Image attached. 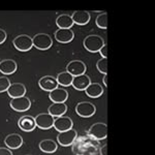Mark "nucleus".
Instances as JSON below:
<instances>
[{
  "label": "nucleus",
  "instance_id": "nucleus-10",
  "mask_svg": "<svg viewBox=\"0 0 155 155\" xmlns=\"http://www.w3.org/2000/svg\"><path fill=\"white\" fill-rule=\"evenodd\" d=\"M72 125H74V122H72V120L69 117L61 116V117H57L54 120L53 127L57 131L62 132V131L68 130V129H71Z\"/></svg>",
  "mask_w": 155,
  "mask_h": 155
},
{
  "label": "nucleus",
  "instance_id": "nucleus-25",
  "mask_svg": "<svg viewBox=\"0 0 155 155\" xmlns=\"http://www.w3.org/2000/svg\"><path fill=\"white\" fill-rule=\"evenodd\" d=\"M95 23L97 25V27H99V28H101V29L107 28V14L106 12H104L102 14L97 16Z\"/></svg>",
  "mask_w": 155,
  "mask_h": 155
},
{
  "label": "nucleus",
  "instance_id": "nucleus-23",
  "mask_svg": "<svg viewBox=\"0 0 155 155\" xmlns=\"http://www.w3.org/2000/svg\"><path fill=\"white\" fill-rule=\"evenodd\" d=\"M57 148H58V145L53 140H50V139L42 140L41 143H39V149L44 153H49V154L54 153V152L57 151Z\"/></svg>",
  "mask_w": 155,
  "mask_h": 155
},
{
  "label": "nucleus",
  "instance_id": "nucleus-2",
  "mask_svg": "<svg viewBox=\"0 0 155 155\" xmlns=\"http://www.w3.org/2000/svg\"><path fill=\"white\" fill-rule=\"evenodd\" d=\"M32 45L37 50L46 51L53 46V39L48 33H37L32 37Z\"/></svg>",
  "mask_w": 155,
  "mask_h": 155
},
{
  "label": "nucleus",
  "instance_id": "nucleus-1",
  "mask_svg": "<svg viewBox=\"0 0 155 155\" xmlns=\"http://www.w3.org/2000/svg\"><path fill=\"white\" fill-rule=\"evenodd\" d=\"M106 45L104 38L96 34H90V35L86 36L83 41L84 48L90 53H98L101 49Z\"/></svg>",
  "mask_w": 155,
  "mask_h": 155
},
{
  "label": "nucleus",
  "instance_id": "nucleus-8",
  "mask_svg": "<svg viewBox=\"0 0 155 155\" xmlns=\"http://www.w3.org/2000/svg\"><path fill=\"white\" fill-rule=\"evenodd\" d=\"M9 106L16 112H26L31 107V101L26 95L18 97V98H12Z\"/></svg>",
  "mask_w": 155,
  "mask_h": 155
},
{
  "label": "nucleus",
  "instance_id": "nucleus-22",
  "mask_svg": "<svg viewBox=\"0 0 155 155\" xmlns=\"http://www.w3.org/2000/svg\"><path fill=\"white\" fill-rule=\"evenodd\" d=\"M67 106L65 104H52L48 107V114L53 117H61L66 113Z\"/></svg>",
  "mask_w": 155,
  "mask_h": 155
},
{
  "label": "nucleus",
  "instance_id": "nucleus-21",
  "mask_svg": "<svg viewBox=\"0 0 155 155\" xmlns=\"http://www.w3.org/2000/svg\"><path fill=\"white\" fill-rule=\"evenodd\" d=\"M56 25L59 29H71L74 26V21L71 17L67 14H62L57 17Z\"/></svg>",
  "mask_w": 155,
  "mask_h": 155
},
{
  "label": "nucleus",
  "instance_id": "nucleus-27",
  "mask_svg": "<svg viewBox=\"0 0 155 155\" xmlns=\"http://www.w3.org/2000/svg\"><path fill=\"white\" fill-rule=\"evenodd\" d=\"M9 85H11V81H9L8 78L0 77V93L4 91H7Z\"/></svg>",
  "mask_w": 155,
  "mask_h": 155
},
{
  "label": "nucleus",
  "instance_id": "nucleus-11",
  "mask_svg": "<svg viewBox=\"0 0 155 155\" xmlns=\"http://www.w3.org/2000/svg\"><path fill=\"white\" fill-rule=\"evenodd\" d=\"M49 97L54 104H65V101L68 98V92L64 88L57 87L56 89L50 92Z\"/></svg>",
  "mask_w": 155,
  "mask_h": 155
},
{
  "label": "nucleus",
  "instance_id": "nucleus-24",
  "mask_svg": "<svg viewBox=\"0 0 155 155\" xmlns=\"http://www.w3.org/2000/svg\"><path fill=\"white\" fill-rule=\"evenodd\" d=\"M72 79H74V77H72L71 74H68L67 71L59 72L56 77V81H57V83H58V86L60 85V86H62V87L71 86L72 83Z\"/></svg>",
  "mask_w": 155,
  "mask_h": 155
},
{
  "label": "nucleus",
  "instance_id": "nucleus-5",
  "mask_svg": "<svg viewBox=\"0 0 155 155\" xmlns=\"http://www.w3.org/2000/svg\"><path fill=\"white\" fill-rule=\"evenodd\" d=\"M87 66L82 60H71L66 65V71L68 74H71L72 77L81 76L86 74Z\"/></svg>",
  "mask_w": 155,
  "mask_h": 155
},
{
  "label": "nucleus",
  "instance_id": "nucleus-4",
  "mask_svg": "<svg viewBox=\"0 0 155 155\" xmlns=\"http://www.w3.org/2000/svg\"><path fill=\"white\" fill-rule=\"evenodd\" d=\"M76 112L80 117L89 118V117H92L95 114L96 107L90 101H81V102H79V104H77Z\"/></svg>",
  "mask_w": 155,
  "mask_h": 155
},
{
  "label": "nucleus",
  "instance_id": "nucleus-14",
  "mask_svg": "<svg viewBox=\"0 0 155 155\" xmlns=\"http://www.w3.org/2000/svg\"><path fill=\"white\" fill-rule=\"evenodd\" d=\"M7 94L12 98H18L26 95L27 89L24 84L22 83H11L8 89H7Z\"/></svg>",
  "mask_w": 155,
  "mask_h": 155
},
{
  "label": "nucleus",
  "instance_id": "nucleus-15",
  "mask_svg": "<svg viewBox=\"0 0 155 155\" xmlns=\"http://www.w3.org/2000/svg\"><path fill=\"white\" fill-rule=\"evenodd\" d=\"M91 83L92 82H91L90 77L87 76L86 74H81V76L74 77L71 86L74 87V89L79 90V91H85V89H86Z\"/></svg>",
  "mask_w": 155,
  "mask_h": 155
},
{
  "label": "nucleus",
  "instance_id": "nucleus-6",
  "mask_svg": "<svg viewBox=\"0 0 155 155\" xmlns=\"http://www.w3.org/2000/svg\"><path fill=\"white\" fill-rule=\"evenodd\" d=\"M77 137H78L77 130L71 128L66 131L59 132V134L57 136V141H58L59 145H61V146L68 147V146H71L72 143L76 141Z\"/></svg>",
  "mask_w": 155,
  "mask_h": 155
},
{
  "label": "nucleus",
  "instance_id": "nucleus-19",
  "mask_svg": "<svg viewBox=\"0 0 155 155\" xmlns=\"http://www.w3.org/2000/svg\"><path fill=\"white\" fill-rule=\"evenodd\" d=\"M71 17L74 21V24L80 25V26L88 24L90 21V14L87 11H76Z\"/></svg>",
  "mask_w": 155,
  "mask_h": 155
},
{
  "label": "nucleus",
  "instance_id": "nucleus-9",
  "mask_svg": "<svg viewBox=\"0 0 155 155\" xmlns=\"http://www.w3.org/2000/svg\"><path fill=\"white\" fill-rule=\"evenodd\" d=\"M34 119H35L36 127H38V128H41V129H44V130L52 128L54 124V120H55L54 117L51 116V115L48 113L38 114Z\"/></svg>",
  "mask_w": 155,
  "mask_h": 155
},
{
  "label": "nucleus",
  "instance_id": "nucleus-32",
  "mask_svg": "<svg viewBox=\"0 0 155 155\" xmlns=\"http://www.w3.org/2000/svg\"><path fill=\"white\" fill-rule=\"evenodd\" d=\"M104 87H107V74H104Z\"/></svg>",
  "mask_w": 155,
  "mask_h": 155
},
{
  "label": "nucleus",
  "instance_id": "nucleus-30",
  "mask_svg": "<svg viewBox=\"0 0 155 155\" xmlns=\"http://www.w3.org/2000/svg\"><path fill=\"white\" fill-rule=\"evenodd\" d=\"M6 39V32L5 30L0 28V45H2Z\"/></svg>",
  "mask_w": 155,
  "mask_h": 155
},
{
  "label": "nucleus",
  "instance_id": "nucleus-29",
  "mask_svg": "<svg viewBox=\"0 0 155 155\" xmlns=\"http://www.w3.org/2000/svg\"><path fill=\"white\" fill-rule=\"evenodd\" d=\"M0 155H12V150L8 148H4V147H0Z\"/></svg>",
  "mask_w": 155,
  "mask_h": 155
},
{
  "label": "nucleus",
  "instance_id": "nucleus-18",
  "mask_svg": "<svg viewBox=\"0 0 155 155\" xmlns=\"http://www.w3.org/2000/svg\"><path fill=\"white\" fill-rule=\"evenodd\" d=\"M18 65L12 59H4L0 61V72L3 74H12L16 72Z\"/></svg>",
  "mask_w": 155,
  "mask_h": 155
},
{
  "label": "nucleus",
  "instance_id": "nucleus-28",
  "mask_svg": "<svg viewBox=\"0 0 155 155\" xmlns=\"http://www.w3.org/2000/svg\"><path fill=\"white\" fill-rule=\"evenodd\" d=\"M98 53L101 54V58H107V45H104V46L102 47Z\"/></svg>",
  "mask_w": 155,
  "mask_h": 155
},
{
  "label": "nucleus",
  "instance_id": "nucleus-7",
  "mask_svg": "<svg viewBox=\"0 0 155 155\" xmlns=\"http://www.w3.org/2000/svg\"><path fill=\"white\" fill-rule=\"evenodd\" d=\"M88 134L96 140H104L107 136V125L102 122H97L89 128Z\"/></svg>",
  "mask_w": 155,
  "mask_h": 155
},
{
  "label": "nucleus",
  "instance_id": "nucleus-26",
  "mask_svg": "<svg viewBox=\"0 0 155 155\" xmlns=\"http://www.w3.org/2000/svg\"><path fill=\"white\" fill-rule=\"evenodd\" d=\"M96 68L99 72L107 74V58H101L96 63Z\"/></svg>",
  "mask_w": 155,
  "mask_h": 155
},
{
  "label": "nucleus",
  "instance_id": "nucleus-16",
  "mask_svg": "<svg viewBox=\"0 0 155 155\" xmlns=\"http://www.w3.org/2000/svg\"><path fill=\"white\" fill-rule=\"evenodd\" d=\"M56 41L60 44H68L74 37V33L71 29H58L54 34Z\"/></svg>",
  "mask_w": 155,
  "mask_h": 155
},
{
  "label": "nucleus",
  "instance_id": "nucleus-20",
  "mask_svg": "<svg viewBox=\"0 0 155 155\" xmlns=\"http://www.w3.org/2000/svg\"><path fill=\"white\" fill-rule=\"evenodd\" d=\"M85 93L91 98H97L104 94V87L99 83H91L85 89Z\"/></svg>",
  "mask_w": 155,
  "mask_h": 155
},
{
  "label": "nucleus",
  "instance_id": "nucleus-13",
  "mask_svg": "<svg viewBox=\"0 0 155 155\" xmlns=\"http://www.w3.org/2000/svg\"><path fill=\"white\" fill-rule=\"evenodd\" d=\"M18 125H19V128L23 131H26V132L33 131L36 127L35 119H34V117L26 115V116H23L19 119Z\"/></svg>",
  "mask_w": 155,
  "mask_h": 155
},
{
  "label": "nucleus",
  "instance_id": "nucleus-12",
  "mask_svg": "<svg viewBox=\"0 0 155 155\" xmlns=\"http://www.w3.org/2000/svg\"><path fill=\"white\" fill-rule=\"evenodd\" d=\"M38 86L47 92H51L54 89H56L58 87V83L56 81V78L53 76H45L39 79L38 81Z\"/></svg>",
  "mask_w": 155,
  "mask_h": 155
},
{
  "label": "nucleus",
  "instance_id": "nucleus-17",
  "mask_svg": "<svg viewBox=\"0 0 155 155\" xmlns=\"http://www.w3.org/2000/svg\"><path fill=\"white\" fill-rule=\"evenodd\" d=\"M4 144L9 150L19 149L23 145V137L19 134H11L4 139Z\"/></svg>",
  "mask_w": 155,
  "mask_h": 155
},
{
  "label": "nucleus",
  "instance_id": "nucleus-31",
  "mask_svg": "<svg viewBox=\"0 0 155 155\" xmlns=\"http://www.w3.org/2000/svg\"><path fill=\"white\" fill-rule=\"evenodd\" d=\"M101 155H107V145H104V147H101Z\"/></svg>",
  "mask_w": 155,
  "mask_h": 155
},
{
  "label": "nucleus",
  "instance_id": "nucleus-3",
  "mask_svg": "<svg viewBox=\"0 0 155 155\" xmlns=\"http://www.w3.org/2000/svg\"><path fill=\"white\" fill-rule=\"evenodd\" d=\"M12 45L20 52L30 51L32 49V47H33L32 37H30L27 34H20L17 37H15L14 41H12Z\"/></svg>",
  "mask_w": 155,
  "mask_h": 155
}]
</instances>
